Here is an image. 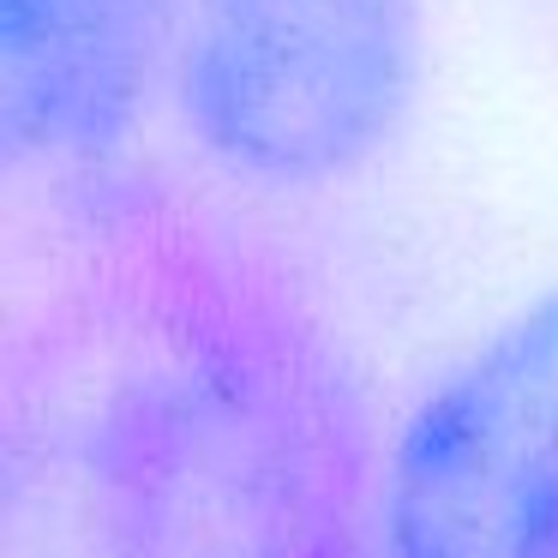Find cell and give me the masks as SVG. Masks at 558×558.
I'll return each mask as SVG.
<instances>
[{
    "mask_svg": "<svg viewBox=\"0 0 558 558\" xmlns=\"http://www.w3.org/2000/svg\"><path fill=\"white\" fill-rule=\"evenodd\" d=\"M342 498L306 349L210 270L85 301L13 390L7 558H342Z\"/></svg>",
    "mask_w": 558,
    "mask_h": 558,
    "instance_id": "6da1fadb",
    "label": "cell"
},
{
    "mask_svg": "<svg viewBox=\"0 0 558 558\" xmlns=\"http://www.w3.org/2000/svg\"><path fill=\"white\" fill-rule=\"evenodd\" d=\"M174 102L229 181L306 198L385 157L421 85V0H181Z\"/></svg>",
    "mask_w": 558,
    "mask_h": 558,
    "instance_id": "7a4b0ae2",
    "label": "cell"
},
{
    "mask_svg": "<svg viewBox=\"0 0 558 558\" xmlns=\"http://www.w3.org/2000/svg\"><path fill=\"white\" fill-rule=\"evenodd\" d=\"M378 558H558V289L414 402L385 462Z\"/></svg>",
    "mask_w": 558,
    "mask_h": 558,
    "instance_id": "3957f363",
    "label": "cell"
}]
</instances>
